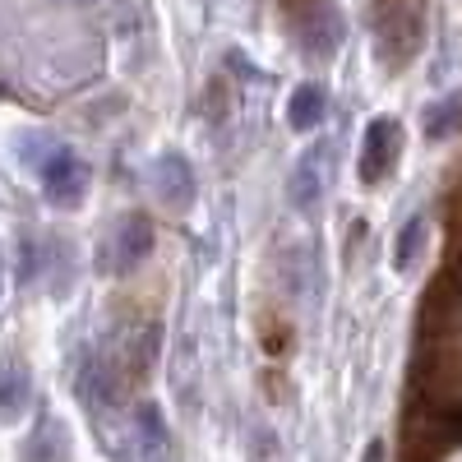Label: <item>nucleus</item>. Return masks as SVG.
Masks as SVG:
<instances>
[{"instance_id": "f8f14e48", "label": "nucleus", "mask_w": 462, "mask_h": 462, "mask_svg": "<svg viewBox=\"0 0 462 462\" xmlns=\"http://www.w3.org/2000/svg\"><path fill=\"white\" fill-rule=\"evenodd\" d=\"M0 282H5V263H0Z\"/></svg>"}, {"instance_id": "6e6552de", "label": "nucleus", "mask_w": 462, "mask_h": 462, "mask_svg": "<svg viewBox=\"0 0 462 462\" xmlns=\"http://www.w3.org/2000/svg\"><path fill=\"white\" fill-rule=\"evenodd\" d=\"M28 402V365L23 361H10L5 374H0V416L14 420Z\"/></svg>"}, {"instance_id": "7ed1b4c3", "label": "nucleus", "mask_w": 462, "mask_h": 462, "mask_svg": "<svg viewBox=\"0 0 462 462\" xmlns=\"http://www.w3.org/2000/svg\"><path fill=\"white\" fill-rule=\"evenodd\" d=\"M84 185H88L84 162L74 158V152H65V148L42 167V195H47L51 204H60V208L79 204V199H84Z\"/></svg>"}, {"instance_id": "39448f33", "label": "nucleus", "mask_w": 462, "mask_h": 462, "mask_svg": "<svg viewBox=\"0 0 462 462\" xmlns=\"http://www.w3.org/2000/svg\"><path fill=\"white\" fill-rule=\"evenodd\" d=\"M148 250H152V222H148L143 213H134V217H125L121 226H116V259H111L106 268H116V273H130V268H134Z\"/></svg>"}, {"instance_id": "423d86ee", "label": "nucleus", "mask_w": 462, "mask_h": 462, "mask_svg": "<svg viewBox=\"0 0 462 462\" xmlns=\"http://www.w3.org/2000/svg\"><path fill=\"white\" fill-rule=\"evenodd\" d=\"M152 189H158V199L167 204V208H185L189 199H195V180H189V167L176 158H162V171L152 176Z\"/></svg>"}, {"instance_id": "9d476101", "label": "nucleus", "mask_w": 462, "mask_h": 462, "mask_svg": "<svg viewBox=\"0 0 462 462\" xmlns=\"http://www.w3.org/2000/svg\"><path fill=\"white\" fill-rule=\"evenodd\" d=\"M420 231H426V222H420V217L402 226V236H398V254H393V263H398V268H407V263H411V254H416V241H420Z\"/></svg>"}, {"instance_id": "9b49d317", "label": "nucleus", "mask_w": 462, "mask_h": 462, "mask_svg": "<svg viewBox=\"0 0 462 462\" xmlns=\"http://www.w3.org/2000/svg\"><path fill=\"white\" fill-rule=\"evenodd\" d=\"M361 462H383V444H370V448H365V457H361Z\"/></svg>"}, {"instance_id": "f03ea898", "label": "nucleus", "mask_w": 462, "mask_h": 462, "mask_svg": "<svg viewBox=\"0 0 462 462\" xmlns=\"http://www.w3.org/2000/svg\"><path fill=\"white\" fill-rule=\"evenodd\" d=\"M287 19L296 28V37L310 51L328 56L337 47V37H342V19L333 14L328 0H287Z\"/></svg>"}, {"instance_id": "f257e3e1", "label": "nucleus", "mask_w": 462, "mask_h": 462, "mask_svg": "<svg viewBox=\"0 0 462 462\" xmlns=\"http://www.w3.org/2000/svg\"><path fill=\"white\" fill-rule=\"evenodd\" d=\"M407 444L426 448V457H439L444 448L462 444V393H448V398H430L426 416L407 430Z\"/></svg>"}, {"instance_id": "1a4fd4ad", "label": "nucleus", "mask_w": 462, "mask_h": 462, "mask_svg": "<svg viewBox=\"0 0 462 462\" xmlns=\"http://www.w3.org/2000/svg\"><path fill=\"white\" fill-rule=\"evenodd\" d=\"M315 195H319V176H315L310 162H305V167H296V176H291V199H296V204H315Z\"/></svg>"}, {"instance_id": "20e7f679", "label": "nucleus", "mask_w": 462, "mask_h": 462, "mask_svg": "<svg viewBox=\"0 0 462 462\" xmlns=\"http://www.w3.org/2000/svg\"><path fill=\"white\" fill-rule=\"evenodd\" d=\"M398 158V121H389V116H379V121H370L365 130V148H361V180H379L383 171L393 167Z\"/></svg>"}, {"instance_id": "0eeeda50", "label": "nucleus", "mask_w": 462, "mask_h": 462, "mask_svg": "<svg viewBox=\"0 0 462 462\" xmlns=\"http://www.w3.org/2000/svg\"><path fill=\"white\" fill-rule=\"evenodd\" d=\"M324 88H315V84H300L296 93H291V106H287V121H291V130H315L319 121H324Z\"/></svg>"}]
</instances>
